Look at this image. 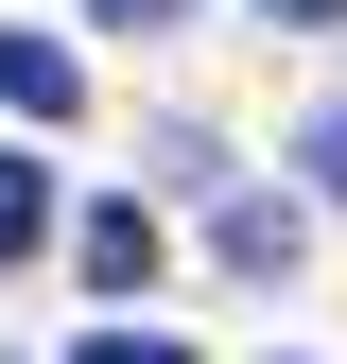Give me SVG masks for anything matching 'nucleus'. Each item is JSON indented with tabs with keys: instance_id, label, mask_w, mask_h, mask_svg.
Wrapping results in <instances>:
<instances>
[{
	"instance_id": "nucleus-1",
	"label": "nucleus",
	"mask_w": 347,
	"mask_h": 364,
	"mask_svg": "<svg viewBox=\"0 0 347 364\" xmlns=\"http://www.w3.org/2000/svg\"><path fill=\"white\" fill-rule=\"evenodd\" d=\"M87 295H156V208H87Z\"/></svg>"
},
{
	"instance_id": "nucleus-2",
	"label": "nucleus",
	"mask_w": 347,
	"mask_h": 364,
	"mask_svg": "<svg viewBox=\"0 0 347 364\" xmlns=\"http://www.w3.org/2000/svg\"><path fill=\"white\" fill-rule=\"evenodd\" d=\"M0 122H70V53L53 35H0Z\"/></svg>"
},
{
	"instance_id": "nucleus-3",
	"label": "nucleus",
	"mask_w": 347,
	"mask_h": 364,
	"mask_svg": "<svg viewBox=\"0 0 347 364\" xmlns=\"http://www.w3.org/2000/svg\"><path fill=\"white\" fill-rule=\"evenodd\" d=\"M35 243H53V173H35V156H0V278H18Z\"/></svg>"
},
{
	"instance_id": "nucleus-4",
	"label": "nucleus",
	"mask_w": 347,
	"mask_h": 364,
	"mask_svg": "<svg viewBox=\"0 0 347 364\" xmlns=\"http://www.w3.org/2000/svg\"><path fill=\"white\" fill-rule=\"evenodd\" d=\"M226 260H243V278H278V260H295V208H278V191H226Z\"/></svg>"
},
{
	"instance_id": "nucleus-5",
	"label": "nucleus",
	"mask_w": 347,
	"mask_h": 364,
	"mask_svg": "<svg viewBox=\"0 0 347 364\" xmlns=\"http://www.w3.org/2000/svg\"><path fill=\"white\" fill-rule=\"evenodd\" d=\"M70 364H191V347H174V330H87Z\"/></svg>"
},
{
	"instance_id": "nucleus-6",
	"label": "nucleus",
	"mask_w": 347,
	"mask_h": 364,
	"mask_svg": "<svg viewBox=\"0 0 347 364\" xmlns=\"http://www.w3.org/2000/svg\"><path fill=\"white\" fill-rule=\"evenodd\" d=\"M295 156H313V191L347 208V122H313V139H295Z\"/></svg>"
},
{
	"instance_id": "nucleus-7",
	"label": "nucleus",
	"mask_w": 347,
	"mask_h": 364,
	"mask_svg": "<svg viewBox=\"0 0 347 364\" xmlns=\"http://www.w3.org/2000/svg\"><path fill=\"white\" fill-rule=\"evenodd\" d=\"M260 18H278V35H330V18H347V0H260Z\"/></svg>"
},
{
	"instance_id": "nucleus-8",
	"label": "nucleus",
	"mask_w": 347,
	"mask_h": 364,
	"mask_svg": "<svg viewBox=\"0 0 347 364\" xmlns=\"http://www.w3.org/2000/svg\"><path fill=\"white\" fill-rule=\"evenodd\" d=\"M87 18H191V0H87Z\"/></svg>"
}]
</instances>
